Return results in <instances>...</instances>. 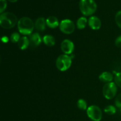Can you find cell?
<instances>
[{"instance_id": "1", "label": "cell", "mask_w": 121, "mask_h": 121, "mask_svg": "<svg viewBox=\"0 0 121 121\" xmlns=\"http://www.w3.org/2000/svg\"><path fill=\"white\" fill-rule=\"evenodd\" d=\"M18 29L21 34L24 35H30L34 28V23L33 20L27 17L21 18L18 21Z\"/></svg>"}, {"instance_id": "2", "label": "cell", "mask_w": 121, "mask_h": 121, "mask_svg": "<svg viewBox=\"0 0 121 121\" xmlns=\"http://www.w3.org/2000/svg\"><path fill=\"white\" fill-rule=\"evenodd\" d=\"M18 20L14 14L9 12L3 13L0 15V25L5 29H10L17 24Z\"/></svg>"}, {"instance_id": "3", "label": "cell", "mask_w": 121, "mask_h": 121, "mask_svg": "<svg viewBox=\"0 0 121 121\" xmlns=\"http://www.w3.org/2000/svg\"><path fill=\"white\" fill-rule=\"evenodd\" d=\"M79 8L81 13L84 15L89 16L95 13L97 5L94 0H80Z\"/></svg>"}, {"instance_id": "4", "label": "cell", "mask_w": 121, "mask_h": 121, "mask_svg": "<svg viewBox=\"0 0 121 121\" xmlns=\"http://www.w3.org/2000/svg\"><path fill=\"white\" fill-rule=\"evenodd\" d=\"M56 67L61 72H65L68 70L72 65V58L67 54H61L56 60Z\"/></svg>"}, {"instance_id": "5", "label": "cell", "mask_w": 121, "mask_h": 121, "mask_svg": "<svg viewBox=\"0 0 121 121\" xmlns=\"http://www.w3.org/2000/svg\"><path fill=\"white\" fill-rule=\"evenodd\" d=\"M117 93V85L115 83L110 82L106 83L103 87V95L107 99H112Z\"/></svg>"}, {"instance_id": "6", "label": "cell", "mask_w": 121, "mask_h": 121, "mask_svg": "<svg viewBox=\"0 0 121 121\" xmlns=\"http://www.w3.org/2000/svg\"><path fill=\"white\" fill-rule=\"evenodd\" d=\"M87 115L93 121H100L102 118V112L100 108L96 105H92L87 109Z\"/></svg>"}, {"instance_id": "7", "label": "cell", "mask_w": 121, "mask_h": 121, "mask_svg": "<svg viewBox=\"0 0 121 121\" xmlns=\"http://www.w3.org/2000/svg\"><path fill=\"white\" fill-rule=\"evenodd\" d=\"M60 31L64 34H70L74 32L75 30V24L70 20L66 19L61 21L59 25Z\"/></svg>"}, {"instance_id": "8", "label": "cell", "mask_w": 121, "mask_h": 121, "mask_svg": "<svg viewBox=\"0 0 121 121\" xmlns=\"http://www.w3.org/2000/svg\"><path fill=\"white\" fill-rule=\"evenodd\" d=\"M74 49L73 43L71 40L66 39L64 40L61 43V50L65 54H70L73 53Z\"/></svg>"}, {"instance_id": "9", "label": "cell", "mask_w": 121, "mask_h": 121, "mask_svg": "<svg viewBox=\"0 0 121 121\" xmlns=\"http://www.w3.org/2000/svg\"><path fill=\"white\" fill-rule=\"evenodd\" d=\"M88 24L92 30H98L101 27V21L98 17L96 16H92L89 18Z\"/></svg>"}, {"instance_id": "10", "label": "cell", "mask_w": 121, "mask_h": 121, "mask_svg": "<svg viewBox=\"0 0 121 121\" xmlns=\"http://www.w3.org/2000/svg\"><path fill=\"white\" fill-rule=\"evenodd\" d=\"M41 37L39 33H33L30 36V45L33 47H36L41 44Z\"/></svg>"}, {"instance_id": "11", "label": "cell", "mask_w": 121, "mask_h": 121, "mask_svg": "<svg viewBox=\"0 0 121 121\" xmlns=\"http://www.w3.org/2000/svg\"><path fill=\"white\" fill-rule=\"evenodd\" d=\"M46 20L44 18L40 17L37 19L34 23L35 28L40 31H43L46 29Z\"/></svg>"}, {"instance_id": "12", "label": "cell", "mask_w": 121, "mask_h": 121, "mask_svg": "<svg viewBox=\"0 0 121 121\" xmlns=\"http://www.w3.org/2000/svg\"><path fill=\"white\" fill-rule=\"evenodd\" d=\"M46 24L50 28H55L60 25L58 19L54 16H50L47 18L46 20Z\"/></svg>"}, {"instance_id": "13", "label": "cell", "mask_w": 121, "mask_h": 121, "mask_svg": "<svg viewBox=\"0 0 121 121\" xmlns=\"http://www.w3.org/2000/svg\"><path fill=\"white\" fill-rule=\"evenodd\" d=\"M113 79V74L111 73L108 72H103L100 76H99V79L100 81L105 83H110L112 82Z\"/></svg>"}, {"instance_id": "14", "label": "cell", "mask_w": 121, "mask_h": 121, "mask_svg": "<svg viewBox=\"0 0 121 121\" xmlns=\"http://www.w3.org/2000/svg\"><path fill=\"white\" fill-rule=\"evenodd\" d=\"M18 46L19 48L21 50H26L28 48V46L30 45V41L29 39L27 37H22L20 38V40L18 41Z\"/></svg>"}, {"instance_id": "15", "label": "cell", "mask_w": 121, "mask_h": 121, "mask_svg": "<svg viewBox=\"0 0 121 121\" xmlns=\"http://www.w3.org/2000/svg\"><path fill=\"white\" fill-rule=\"evenodd\" d=\"M43 42L46 46L48 47H53L56 43V40L54 37L51 35H46L43 37Z\"/></svg>"}, {"instance_id": "16", "label": "cell", "mask_w": 121, "mask_h": 121, "mask_svg": "<svg viewBox=\"0 0 121 121\" xmlns=\"http://www.w3.org/2000/svg\"><path fill=\"white\" fill-rule=\"evenodd\" d=\"M87 22H88V21H87L86 18H85V17H82L79 18L78 20V21H77V28L79 30L84 29V28L86 27Z\"/></svg>"}, {"instance_id": "17", "label": "cell", "mask_w": 121, "mask_h": 121, "mask_svg": "<svg viewBox=\"0 0 121 121\" xmlns=\"http://www.w3.org/2000/svg\"><path fill=\"white\" fill-rule=\"evenodd\" d=\"M104 111L106 114L109 115H113L117 112V109L113 105H109L105 108Z\"/></svg>"}, {"instance_id": "18", "label": "cell", "mask_w": 121, "mask_h": 121, "mask_svg": "<svg viewBox=\"0 0 121 121\" xmlns=\"http://www.w3.org/2000/svg\"><path fill=\"white\" fill-rule=\"evenodd\" d=\"M77 106H78V108L82 111H85L87 109V103L85 101L84 99H80L77 102Z\"/></svg>"}, {"instance_id": "19", "label": "cell", "mask_w": 121, "mask_h": 121, "mask_svg": "<svg viewBox=\"0 0 121 121\" xmlns=\"http://www.w3.org/2000/svg\"><path fill=\"white\" fill-rule=\"evenodd\" d=\"M20 35L19 34V33L15 32V33H13V34L11 35L10 37V40L12 43H18V41L20 39Z\"/></svg>"}, {"instance_id": "20", "label": "cell", "mask_w": 121, "mask_h": 121, "mask_svg": "<svg viewBox=\"0 0 121 121\" xmlns=\"http://www.w3.org/2000/svg\"><path fill=\"white\" fill-rule=\"evenodd\" d=\"M115 83L117 86L121 88V72L117 73L114 77Z\"/></svg>"}, {"instance_id": "21", "label": "cell", "mask_w": 121, "mask_h": 121, "mask_svg": "<svg viewBox=\"0 0 121 121\" xmlns=\"http://www.w3.org/2000/svg\"><path fill=\"white\" fill-rule=\"evenodd\" d=\"M7 6V2L6 0H0V13L2 14L5 10Z\"/></svg>"}, {"instance_id": "22", "label": "cell", "mask_w": 121, "mask_h": 121, "mask_svg": "<svg viewBox=\"0 0 121 121\" xmlns=\"http://www.w3.org/2000/svg\"><path fill=\"white\" fill-rule=\"evenodd\" d=\"M115 21L117 26L121 28V11H119L115 15Z\"/></svg>"}, {"instance_id": "23", "label": "cell", "mask_w": 121, "mask_h": 121, "mask_svg": "<svg viewBox=\"0 0 121 121\" xmlns=\"http://www.w3.org/2000/svg\"><path fill=\"white\" fill-rule=\"evenodd\" d=\"M115 104L117 108L121 109V93L118 95L117 96L115 101Z\"/></svg>"}, {"instance_id": "24", "label": "cell", "mask_w": 121, "mask_h": 121, "mask_svg": "<svg viewBox=\"0 0 121 121\" xmlns=\"http://www.w3.org/2000/svg\"><path fill=\"white\" fill-rule=\"evenodd\" d=\"M115 45L117 47L121 48V35H119L117 38L115 40Z\"/></svg>"}, {"instance_id": "25", "label": "cell", "mask_w": 121, "mask_h": 121, "mask_svg": "<svg viewBox=\"0 0 121 121\" xmlns=\"http://www.w3.org/2000/svg\"><path fill=\"white\" fill-rule=\"evenodd\" d=\"M1 40H2V42L4 43H8V41H9V39H8V37L3 36L2 37V39H1Z\"/></svg>"}, {"instance_id": "26", "label": "cell", "mask_w": 121, "mask_h": 121, "mask_svg": "<svg viewBox=\"0 0 121 121\" xmlns=\"http://www.w3.org/2000/svg\"><path fill=\"white\" fill-rule=\"evenodd\" d=\"M8 1L11 2H17L18 0H8Z\"/></svg>"}, {"instance_id": "27", "label": "cell", "mask_w": 121, "mask_h": 121, "mask_svg": "<svg viewBox=\"0 0 121 121\" xmlns=\"http://www.w3.org/2000/svg\"><path fill=\"white\" fill-rule=\"evenodd\" d=\"M120 113H121V109H120Z\"/></svg>"}]
</instances>
